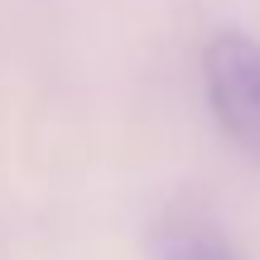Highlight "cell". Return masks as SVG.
<instances>
[{
	"label": "cell",
	"mask_w": 260,
	"mask_h": 260,
	"mask_svg": "<svg viewBox=\"0 0 260 260\" xmlns=\"http://www.w3.org/2000/svg\"><path fill=\"white\" fill-rule=\"evenodd\" d=\"M149 260H241L207 222H159L149 232Z\"/></svg>",
	"instance_id": "obj_2"
},
{
	"label": "cell",
	"mask_w": 260,
	"mask_h": 260,
	"mask_svg": "<svg viewBox=\"0 0 260 260\" xmlns=\"http://www.w3.org/2000/svg\"><path fill=\"white\" fill-rule=\"evenodd\" d=\"M207 102L232 140L260 149V44L251 34H217L203 58Z\"/></svg>",
	"instance_id": "obj_1"
}]
</instances>
